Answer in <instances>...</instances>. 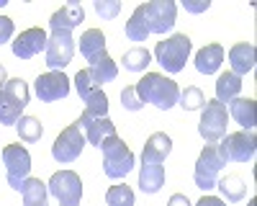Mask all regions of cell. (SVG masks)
Returning <instances> with one entry per match:
<instances>
[{
    "instance_id": "484cf974",
    "label": "cell",
    "mask_w": 257,
    "mask_h": 206,
    "mask_svg": "<svg viewBox=\"0 0 257 206\" xmlns=\"http://www.w3.org/2000/svg\"><path fill=\"white\" fill-rule=\"evenodd\" d=\"M216 188L221 191L224 201L237 203V201H242L244 193H247V183H244L242 175H226V178H221V180L216 183Z\"/></svg>"
},
{
    "instance_id": "9a60e30c",
    "label": "cell",
    "mask_w": 257,
    "mask_h": 206,
    "mask_svg": "<svg viewBox=\"0 0 257 206\" xmlns=\"http://www.w3.org/2000/svg\"><path fill=\"white\" fill-rule=\"evenodd\" d=\"M47 31L44 29H26V31H21L13 41V54L18 59H31L36 57L39 52H44L47 49Z\"/></svg>"
},
{
    "instance_id": "cb8c5ba5",
    "label": "cell",
    "mask_w": 257,
    "mask_h": 206,
    "mask_svg": "<svg viewBox=\"0 0 257 206\" xmlns=\"http://www.w3.org/2000/svg\"><path fill=\"white\" fill-rule=\"evenodd\" d=\"M170 150H173V139H170L165 132H155L152 137L147 139L144 150H142V157H149V160H160V162H165V157L170 155Z\"/></svg>"
},
{
    "instance_id": "b9f144b4",
    "label": "cell",
    "mask_w": 257,
    "mask_h": 206,
    "mask_svg": "<svg viewBox=\"0 0 257 206\" xmlns=\"http://www.w3.org/2000/svg\"><path fill=\"white\" fill-rule=\"evenodd\" d=\"M249 206H254V198H252V201H249Z\"/></svg>"
},
{
    "instance_id": "277c9868",
    "label": "cell",
    "mask_w": 257,
    "mask_h": 206,
    "mask_svg": "<svg viewBox=\"0 0 257 206\" xmlns=\"http://www.w3.org/2000/svg\"><path fill=\"white\" fill-rule=\"evenodd\" d=\"M100 150H103V173L108 178L118 180L126 173H132V168H134V152L126 147V142L118 134L105 139L100 144Z\"/></svg>"
},
{
    "instance_id": "74e56055",
    "label": "cell",
    "mask_w": 257,
    "mask_h": 206,
    "mask_svg": "<svg viewBox=\"0 0 257 206\" xmlns=\"http://www.w3.org/2000/svg\"><path fill=\"white\" fill-rule=\"evenodd\" d=\"M167 206H190V201H188L185 193H173L170 201H167Z\"/></svg>"
},
{
    "instance_id": "60d3db41",
    "label": "cell",
    "mask_w": 257,
    "mask_h": 206,
    "mask_svg": "<svg viewBox=\"0 0 257 206\" xmlns=\"http://www.w3.org/2000/svg\"><path fill=\"white\" fill-rule=\"evenodd\" d=\"M6 3H8V0H0V8H3V6H6Z\"/></svg>"
},
{
    "instance_id": "8fae6325",
    "label": "cell",
    "mask_w": 257,
    "mask_h": 206,
    "mask_svg": "<svg viewBox=\"0 0 257 206\" xmlns=\"http://www.w3.org/2000/svg\"><path fill=\"white\" fill-rule=\"evenodd\" d=\"M144 18L149 34H165L175 26L178 6L173 0H152V3H144Z\"/></svg>"
},
{
    "instance_id": "e575fe53",
    "label": "cell",
    "mask_w": 257,
    "mask_h": 206,
    "mask_svg": "<svg viewBox=\"0 0 257 206\" xmlns=\"http://www.w3.org/2000/svg\"><path fill=\"white\" fill-rule=\"evenodd\" d=\"M118 11H121L118 0H95V13L100 18H116Z\"/></svg>"
},
{
    "instance_id": "4316f807",
    "label": "cell",
    "mask_w": 257,
    "mask_h": 206,
    "mask_svg": "<svg viewBox=\"0 0 257 206\" xmlns=\"http://www.w3.org/2000/svg\"><path fill=\"white\" fill-rule=\"evenodd\" d=\"M16 132L21 137V142H39L41 134H44V127H41V121L36 116H21L18 124H16Z\"/></svg>"
},
{
    "instance_id": "d6986e66",
    "label": "cell",
    "mask_w": 257,
    "mask_h": 206,
    "mask_svg": "<svg viewBox=\"0 0 257 206\" xmlns=\"http://www.w3.org/2000/svg\"><path fill=\"white\" fill-rule=\"evenodd\" d=\"M229 116L239 124L244 132H254V98H234L229 100Z\"/></svg>"
},
{
    "instance_id": "e0dca14e",
    "label": "cell",
    "mask_w": 257,
    "mask_h": 206,
    "mask_svg": "<svg viewBox=\"0 0 257 206\" xmlns=\"http://www.w3.org/2000/svg\"><path fill=\"white\" fill-rule=\"evenodd\" d=\"M82 21H85V8L80 3H67V6H62L59 11L52 13L49 29L52 31H67V34H72V29H77Z\"/></svg>"
},
{
    "instance_id": "4fadbf2b",
    "label": "cell",
    "mask_w": 257,
    "mask_h": 206,
    "mask_svg": "<svg viewBox=\"0 0 257 206\" xmlns=\"http://www.w3.org/2000/svg\"><path fill=\"white\" fill-rule=\"evenodd\" d=\"M75 127L85 134V142H90L93 147L100 150V144L108 139V137H116V124L108 119V116H90V114H82Z\"/></svg>"
},
{
    "instance_id": "5bb4252c",
    "label": "cell",
    "mask_w": 257,
    "mask_h": 206,
    "mask_svg": "<svg viewBox=\"0 0 257 206\" xmlns=\"http://www.w3.org/2000/svg\"><path fill=\"white\" fill-rule=\"evenodd\" d=\"M34 93L39 95V100L52 103V100H62L70 95V80L64 72H47L39 75L34 82Z\"/></svg>"
},
{
    "instance_id": "8d00e7d4",
    "label": "cell",
    "mask_w": 257,
    "mask_h": 206,
    "mask_svg": "<svg viewBox=\"0 0 257 206\" xmlns=\"http://www.w3.org/2000/svg\"><path fill=\"white\" fill-rule=\"evenodd\" d=\"M208 0H201V3H190V0H183V8L185 11H190V13H203V11H208Z\"/></svg>"
},
{
    "instance_id": "d590c367",
    "label": "cell",
    "mask_w": 257,
    "mask_h": 206,
    "mask_svg": "<svg viewBox=\"0 0 257 206\" xmlns=\"http://www.w3.org/2000/svg\"><path fill=\"white\" fill-rule=\"evenodd\" d=\"M13 39V18L8 16H0V47L6 44V41Z\"/></svg>"
},
{
    "instance_id": "52a82bcc",
    "label": "cell",
    "mask_w": 257,
    "mask_h": 206,
    "mask_svg": "<svg viewBox=\"0 0 257 206\" xmlns=\"http://www.w3.org/2000/svg\"><path fill=\"white\" fill-rule=\"evenodd\" d=\"M224 142L216 144L219 155L224 162H249L254 160L257 152V139L254 132H234V134H224Z\"/></svg>"
},
{
    "instance_id": "7c38bea8",
    "label": "cell",
    "mask_w": 257,
    "mask_h": 206,
    "mask_svg": "<svg viewBox=\"0 0 257 206\" xmlns=\"http://www.w3.org/2000/svg\"><path fill=\"white\" fill-rule=\"evenodd\" d=\"M82 147H85V134L75 127H67L52 144V157L62 165H67V162H75L80 155H82Z\"/></svg>"
},
{
    "instance_id": "ba28073f",
    "label": "cell",
    "mask_w": 257,
    "mask_h": 206,
    "mask_svg": "<svg viewBox=\"0 0 257 206\" xmlns=\"http://www.w3.org/2000/svg\"><path fill=\"white\" fill-rule=\"evenodd\" d=\"M49 196L59 201V206H80L82 201V180L75 170H59L47 183Z\"/></svg>"
},
{
    "instance_id": "30bf717a",
    "label": "cell",
    "mask_w": 257,
    "mask_h": 206,
    "mask_svg": "<svg viewBox=\"0 0 257 206\" xmlns=\"http://www.w3.org/2000/svg\"><path fill=\"white\" fill-rule=\"evenodd\" d=\"M47 67L52 72L64 70L75 57V39L67 31H52V36L47 39Z\"/></svg>"
},
{
    "instance_id": "7402d4cb",
    "label": "cell",
    "mask_w": 257,
    "mask_h": 206,
    "mask_svg": "<svg viewBox=\"0 0 257 206\" xmlns=\"http://www.w3.org/2000/svg\"><path fill=\"white\" fill-rule=\"evenodd\" d=\"M21 196H24V206H49L47 183H41L39 178H26L21 185Z\"/></svg>"
},
{
    "instance_id": "d4e9b609",
    "label": "cell",
    "mask_w": 257,
    "mask_h": 206,
    "mask_svg": "<svg viewBox=\"0 0 257 206\" xmlns=\"http://www.w3.org/2000/svg\"><path fill=\"white\" fill-rule=\"evenodd\" d=\"M239 90H242V77H237L234 72H221L219 80H216V100L219 103H226L239 98Z\"/></svg>"
},
{
    "instance_id": "9c48e42d",
    "label": "cell",
    "mask_w": 257,
    "mask_h": 206,
    "mask_svg": "<svg viewBox=\"0 0 257 206\" xmlns=\"http://www.w3.org/2000/svg\"><path fill=\"white\" fill-rule=\"evenodd\" d=\"M3 165H6V175H8V185L13 191H21L24 180L31 173V155L26 147L21 144H8L3 147Z\"/></svg>"
},
{
    "instance_id": "6da1fadb",
    "label": "cell",
    "mask_w": 257,
    "mask_h": 206,
    "mask_svg": "<svg viewBox=\"0 0 257 206\" xmlns=\"http://www.w3.org/2000/svg\"><path fill=\"white\" fill-rule=\"evenodd\" d=\"M137 93L144 103H152V106L167 111V109H173L178 98H180V88H178V82L173 77H165L160 72H147L139 82H137Z\"/></svg>"
},
{
    "instance_id": "3957f363",
    "label": "cell",
    "mask_w": 257,
    "mask_h": 206,
    "mask_svg": "<svg viewBox=\"0 0 257 206\" xmlns=\"http://www.w3.org/2000/svg\"><path fill=\"white\" fill-rule=\"evenodd\" d=\"M190 36L188 34H173L170 39L165 41H157V47H155V57L157 62L162 65L165 72L170 75H175L185 67V62L190 57Z\"/></svg>"
},
{
    "instance_id": "44dd1931",
    "label": "cell",
    "mask_w": 257,
    "mask_h": 206,
    "mask_svg": "<svg viewBox=\"0 0 257 206\" xmlns=\"http://www.w3.org/2000/svg\"><path fill=\"white\" fill-rule=\"evenodd\" d=\"M88 75L93 77V82L100 88L103 82H111V80H116V75H118V65H116V62L108 57V52H105V54H100V57H95V59L90 62Z\"/></svg>"
},
{
    "instance_id": "1f68e13d",
    "label": "cell",
    "mask_w": 257,
    "mask_h": 206,
    "mask_svg": "<svg viewBox=\"0 0 257 206\" xmlns=\"http://www.w3.org/2000/svg\"><path fill=\"white\" fill-rule=\"evenodd\" d=\"M82 103H85V114H90V116H105V111H108V95L100 88L90 93L88 98H82Z\"/></svg>"
},
{
    "instance_id": "f1b7e54d",
    "label": "cell",
    "mask_w": 257,
    "mask_h": 206,
    "mask_svg": "<svg viewBox=\"0 0 257 206\" xmlns=\"http://www.w3.org/2000/svg\"><path fill=\"white\" fill-rule=\"evenodd\" d=\"M123 67L128 70V72H144L147 70V65L152 62V54H149L144 47H134V49H128V52H123Z\"/></svg>"
},
{
    "instance_id": "2e32d148",
    "label": "cell",
    "mask_w": 257,
    "mask_h": 206,
    "mask_svg": "<svg viewBox=\"0 0 257 206\" xmlns=\"http://www.w3.org/2000/svg\"><path fill=\"white\" fill-rule=\"evenodd\" d=\"M165 185V165L160 160L142 157L139 165V188L142 193H157Z\"/></svg>"
},
{
    "instance_id": "ac0fdd59",
    "label": "cell",
    "mask_w": 257,
    "mask_h": 206,
    "mask_svg": "<svg viewBox=\"0 0 257 206\" xmlns=\"http://www.w3.org/2000/svg\"><path fill=\"white\" fill-rule=\"evenodd\" d=\"M254 62H257V52H254V44H249V41H242V44H234L229 49V65L237 77L247 75L254 70Z\"/></svg>"
},
{
    "instance_id": "f546056e",
    "label": "cell",
    "mask_w": 257,
    "mask_h": 206,
    "mask_svg": "<svg viewBox=\"0 0 257 206\" xmlns=\"http://www.w3.org/2000/svg\"><path fill=\"white\" fill-rule=\"evenodd\" d=\"M105 203L108 206H134V191L126 183L111 185L108 193H105Z\"/></svg>"
},
{
    "instance_id": "83f0119b",
    "label": "cell",
    "mask_w": 257,
    "mask_h": 206,
    "mask_svg": "<svg viewBox=\"0 0 257 206\" xmlns=\"http://www.w3.org/2000/svg\"><path fill=\"white\" fill-rule=\"evenodd\" d=\"M126 36L132 41H147L149 29H147V18H144V6H139L132 13V18L126 21Z\"/></svg>"
},
{
    "instance_id": "d6a6232c",
    "label": "cell",
    "mask_w": 257,
    "mask_h": 206,
    "mask_svg": "<svg viewBox=\"0 0 257 206\" xmlns=\"http://www.w3.org/2000/svg\"><path fill=\"white\" fill-rule=\"evenodd\" d=\"M121 106H123L126 111H142V109H144V100L139 98V93H137L134 85H128V88L121 90Z\"/></svg>"
},
{
    "instance_id": "4dcf8cb0",
    "label": "cell",
    "mask_w": 257,
    "mask_h": 206,
    "mask_svg": "<svg viewBox=\"0 0 257 206\" xmlns=\"http://www.w3.org/2000/svg\"><path fill=\"white\" fill-rule=\"evenodd\" d=\"M178 103L183 106V111H198V109H203L206 95L201 93V88H196V85H188L185 90H180Z\"/></svg>"
},
{
    "instance_id": "836d02e7",
    "label": "cell",
    "mask_w": 257,
    "mask_h": 206,
    "mask_svg": "<svg viewBox=\"0 0 257 206\" xmlns=\"http://www.w3.org/2000/svg\"><path fill=\"white\" fill-rule=\"evenodd\" d=\"M75 88H77L80 98H88L90 93H95V90H98V85L93 82V77L88 75V70H80V72L75 75Z\"/></svg>"
},
{
    "instance_id": "ffe728a7",
    "label": "cell",
    "mask_w": 257,
    "mask_h": 206,
    "mask_svg": "<svg viewBox=\"0 0 257 206\" xmlns=\"http://www.w3.org/2000/svg\"><path fill=\"white\" fill-rule=\"evenodd\" d=\"M221 62H224V47L221 44H206L196 54V70L201 75H213V72H219Z\"/></svg>"
},
{
    "instance_id": "ab89813d",
    "label": "cell",
    "mask_w": 257,
    "mask_h": 206,
    "mask_svg": "<svg viewBox=\"0 0 257 206\" xmlns=\"http://www.w3.org/2000/svg\"><path fill=\"white\" fill-rule=\"evenodd\" d=\"M6 82H8V72H6V67H3V65H0V90H3Z\"/></svg>"
},
{
    "instance_id": "f35d334b",
    "label": "cell",
    "mask_w": 257,
    "mask_h": 206,
    "mask_svg": "<svg viewBox=\"0 0 257 206\" xmlns=\"http://www.w3.org/2000/svg\"><path fill=\"white\" fill-rule=\"evenodd\" d=\"M196 206H226V201L224 198H216V196H203Z\"/></svg>"
},
{
    "instance_id": "7a4b0ae2",
    "label": "cell",
    "mask_w": 257,
    "mask_h": 206,
    "mask_svg": "<svg viewBox=\"0 0 257 206\" xmlns=\"http://www.w3.org/2000/svg\"><path fill=\"white\" fill-rule=\"evenodd\" d=\"M31 100V90L21 77H8V82L0 90V124L6 127H16L24 109Z\"/></svg>"
},
{
    "instance_id": "8992f818",
    "label": "cell",
    "mask_w": 257,
    "mask_h": 206,
    "mask_svg": "<svg viewBox=\"0 0 257 206\" xmlns=\"http://www.w3.org/2000/svg\"><path fill=\"white\" fill-rule=\"evenodd\" d=\"M224 165L226 162L221 160L216 144H206L203 152L196 160V170H193V180H196V185L201 191H213V188H216Z\"/></svg>"
},
{
    "instance_id": "603a6c76",
    "label": "cell",
    "mask_w": 257,
    "mask_h": 206,
    "mask_svg": "<svg viewBox=\"0 0 257 206\" xmlns=\"http://www.w3.org/2000/svg\"><path fill=\"white\" fill-rule=\"evenodd\" d=\"M80 52L82 57L93 62L95 57L105 54V36L100 29H88V31H82V39H80Z\"/></svg>"
},
{
    "instance_id": "5b68a950",
    "label": "cell",
    "mask_w": 257,
    "mask_h": 206,
    "mask_svg": "<svg viewBox=\"0 0 257 206\" xmlns=\"http://www.w3.org/2000/svg\"><path fill=\"white\" fill-rule=\"evenodd\" d=\"M229 127V111L224 103H219L216 98L206 100L201 109V121H198V134L206 139V144H216Z\"/></svg>"
}]
</instances>
